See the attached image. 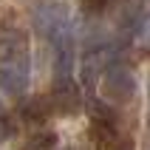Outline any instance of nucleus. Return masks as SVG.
Listing matches in <instances>:
<instances>
[{
    "mask_svg": "<svg viewBox=\"0 0 150 150\" xmlns=\"http://www.w3.org/2000/svg\"><path fill=\"white\" fill-rule=\"evenodd\" d=\"M31 79L28 62V40L23 31L6 28L0 31V91L8 96H20Z\"/></svg>",
    "mask_w": 150,
    "mask_h": 150,
    "instance_id": "f257e3e1",
    "label": "nucleus"
},
{
    "mask_svg": "<svg viewBox=\"0 0 150 150\" xmlns=\"http://www.w3.org/2000/svg\"><path fill=\"white\" fill-rule=\"evenodd\" d=\"M99 91L110 105H125L136 93V76L125 65H110V68H105V74L99 79Z\"/></svg>",
    "mask_w": 150,
    "mask_h": 150,
    "instance_id": "f03ea898",
    "label": "nucleus"
},
{
    "mask_svg": "<svg viewBox=\"0 0 150 150\" xmlns=\"http://www.w3.org/2000/svg\"><path fill=\"white\" fill-rule=\"evenodd\" d=\"M51 102H54V108L62 110V113L76 110V105H79V91H76L71 74H57L54 88H51Z\"/></svg>",
    "mask_w": 150,
    "mask_h": 150,
    "instance_id": "7ed1b4c3",
    "label": "nucleus"
},
{
    "mask_svg": "<svg viewBox=\"0 0 150 150\" xmlns=\"http://www.w3.org/2000/svg\"><path fill=\"white\" fill-rule=\"evenodd\" d=\"M20 113H23L25 119H31V122H40V119H45V99H40V96H34V99H25L23 105H20Z\"/></svg>",
    "mask_w": 150,
    "mask_h": 150,
    "instance_id": "20e7f679",
    "label": "nucleus"
},
{
    "mask_svg": "<svg viewBox=\"0 0 150 150\" xmlns=\"http://www.w3.org/2000/svg\"><path fill=\"white\" fill-rule=\"evenodd\" d=\"M11 133H14V125H11V119H8V116H0V144L6 142Z\"/></svg>",
    "mask_w": 150,
    "mask_h": 150,
    "instance_id": "39448f33",
    "label": "nucleus"
},
{
    "mask_svg": "<svg viewBox=\"0 0 150 150\" xmlns=\"http://www.w3.org/2000/svg\"><path fill=\"white\" fill-rule=\"evenodd\" d=\"M57 144V139L54 136H37V139H31L28 142V147H54Z\"/></svg>",
    "mask_w": 150,
    "mask_h": 150,
    "instance_id": "423d86ee",
    "label": "nucleus"
},
{
    "mask_svg": "<svg viewBox=\"0 0 150 150\" xmlns=\"http://www.w3.org/2000/svg\"><path fill=\"white\" fill-rule=\"evenodd\" d=\"M139 40H142V45L150 51V17L142 23V31H139Z\"/></svg>",
    "mask_w": 150,
    "mask_h": 150,
    "instance_id": "0eeeda50",
    "label": "nucleus"
},
{
    "mask_svg": "<svg viewBox=\"0 0 150 150\" xmlns=\"http://www.w3.org/2000/svg\"><path fill=\"white\" fill-rule=\"evenodd\" d=\"M105 3H108V0H85V8H88V11H102Z\"/></svg>",
    "mask_w": 150,
    "mask_h": 150,
    "instance_id": "6e6552de",
    "label": "nucleus"
}]
</instances>
